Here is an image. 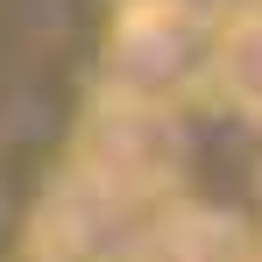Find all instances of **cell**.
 <instances>
[{"label":"cell","instance_id":"1","mask_svg":"<svg viewBox=\"0 0 262 262\" xmlns=\"http://www.w3.org/2000/svg\"><path fill=\"white\" fill-rule=\"evenodd\" d=\"M220 71V29L191 21L170 0H128L106 29V99L177 114Z\"/></svg>","mask_w":262,"mask_h":262},{"label":"cell","instance_id":"2","mask_svg":"<svg viewBox=\"0 0 262 262\" xmlns=\"http://www.w3.org/2000/svg\"><path fill=\"white\" fill-rule=\"evenodd\" d=\"M156 213H163L156 199H142V191H128V184H114V177L78 163L43 199L36 227H43L50 262H135L149 227H156Z\"/></svg>","mask_w":262,"mask_h":262},{"label":"cell","instance_id":"3","mask_svg":"<svg viewBox=\"0 0 262 262\" xmlns=\"http://www.w3.org/2000/svg\"><path fill=\"white\" fill-rule=\"evenodd\" d=\"M177 163H184V135H177V114L163 106H128V99H106L85 128V170L128 184L142 199L163 206V191L177 184Z\"/></svg>","mask_w":262,"mask_h":262},{"label":"cell","instance_id":"4","mask_svg":"<svg viewBox=\"0 0 262 262\" xmlns=\"http://www.w3.org/2000/svg\"><path fill=\"white\" fill-rule=\"evenodd\" d=\"M135 262H262L255 234L213 206H163Z\"/></svg>","mask_w":262,"mask_h":262},{"label":"cell","instance_id":"5","mask_svg":"<svg viewBox=\"0 0 262 262\" xmlns=\"http://www.w3.org/2000/svg\"><path fill=\"white\" fill-rule=\"evenodd\" d=\"M213 85L227 92V106H241L248 121H262V14L234 21V29L220 36V71H213Z\"/></svg>","mask_w":262,"mask_h":262},{"label":"cell","instance_id":"6","mask_svg":"<svg viewBox=\"0 0 262 262\" xmlns=\"http://www.w3.org/2000/svg\"><path fill=\"white\" fill-rule=\"evenodd\" d=\"M170 7H184L191 21H206V29H234V21H248V14H262V0H170Z\"/></svg>","mask_w":262,"mask_h":262}]
</instances>
